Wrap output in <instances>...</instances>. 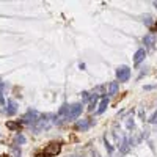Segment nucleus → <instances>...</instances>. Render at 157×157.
Here are the masks:
<instances>
[{
	"instance_id": "obj_9",
	"label": "nucleus",
	"mask_w": 157,
	"mask_h": 157,
	"mask_svg": "<svg viewBox=\"0 0 157 157\" xmlns=\"http://www.w3.org/2000/svg\"><path fill=\"white\" fill-rule=\"evenodd\" d=\"M107 107H109V98H102V101H101V104H99V109H98V115L104 113Z\"/></svg>"
},
{
	"instance_id": "obj_19",
	"label": "nucleus",
	"mask_w": 157,
	"mask_h": 157,
	"mask_svg": "<svg viewBox=\"0 0 157 157\" xmlns=\"http://www.w3.org/2000/svg\"><path fill=\"white\" fill-rule=\"evenodd\" d=\"M154 6H155V8H157V2H154Z\"/></svg>"
},
{
	"instance_id": "obj_6",
	"label": "nucleus",
	"mask_w": 157,
	"mask_h": 157,
	"mask_svg": "<svg viewBox=\"0 0 157 157\" xmlns=\"http://www.w3.org/2000/svg\"><path fill=\"white\" fill-rule=\"evenodd\" d=\"M145 57H146L145 49H138V50L135 52V55H134V64H135V66H138V64L145 60Z\"/></svg>"
},
{
	"instance_id": "obj_12",
	"label": "nucleus",
	"mask_w": 157,
	"mask_h": 157,
	"mask_svg": "<svg viewBox=\"0 0 157 157\" xmlns=\"http://www.w3.org/2000/svg\"><path fill=\"white\" fill-rule=\"evenodd\" d=\"M6 127H8V129H13V130H19V129H21V124H19V123L8 121V123H6Z\"/></svg>"
},
{
	"instance_id": "obj_1",
	"label": "nucleus",
	"mask_w": 157,
	"mask_h": 157,
	"mask_svg": "<svg viewBox=\"0 0 157 157\" xmlns=\"http://www.w3.org/2000/svg\"><path fill=\"white\" fill-rule=\"evenodd\" d=\"M38 120H39V113L36 110H29L22 116V123L24 124H36Z\"/></svg>"
},
{
	"instance_id": "obj_11",
	"label": "nucleus",
	"mask_w": 157,
	"mask_h": 157,
	"mask_svg": "<svg viewBox=\"0 0 157 157\" xmlns=\"http://www.w3.org/2000/svg\"><path fill=\"white\" fill-rule=\"evenodd\" d=\"M116 91H118V82H112L109 86V94L113 96V94H116Z\"/></svg>"
},
{
	"instance_id": "obj_14",
	"label": "nucleus",
	"mask_w": 157,
	"mask_h": 157,
	"mask_svg": "<svg viewBox=\"0 0 157 157\" xmlns=\"http://www.w3.org/2000/svg\"><path fill=\"white\" fill-rule=\"evenodd\" d=\"M14 141H16V143H25V137H24L22 134H17L16 138H14Z\"/></svg>"
},
{
	"instance_id": "obj_15",
	"label": "nucleus",
	"mask_w": 157,
	"mask_h": 157,
	"mask_svg": "<svg viewBox=\"0 0 157 157\" xmlns=\"http://www.w3.org/2000/svg\"><path fill=\"white\" fill-rule=\"evenodd\" d=\"M149 123H152V124H157V110L152 113V116L149 118Z\"/></svg>"
},
{
	"instance_id": "obj_16",
	"label": "nucleus",
	"mask_w": 157,
	"mask_h": 157,
	"mask_svg": "<svg viewBox=\"0 0 157 157\" xmlns=\"http://www.w3.org/2000/svg\"><path fill=\"white\" fill-rule=\"evenodd\" d=\"M2 88H3V83L0 82V94H2Z\"/></svg>"
},
{
	"instance_id": "obj_17",
	"label": "nucleus",
	"mask_w": 157,
	"mask_h": 157,
	"mask_svg": "<svg viewBox=\"0 0 157 157\" xmlns=\"http://www.w3.org/2000/svg\"><path fill=\"white\" fill-rule=\"evenodd\" d=\"M154 29H155V32H157V21H155V25H154Z\"/></svg>"
},
{
	"instance_id": "obj_8",
	"label": "nucleus",
	"mask_w": 157,
	"mask_h": 157,
	"mask_svg": "<svg viewBox=\"0 0 157 157\" xmlns=\"http://www.w3.org/2000/svg\"><path fill=\"white\" fill-rule=\"evenodd\" d=\"M16 110H17V107H16V102L14 101H8V109H6V115H10V116H13L16 113Z\"/></svg>"
},
{
	"instance_id": "obj_18",
	"label": "nucleus",
	"mask_w": 157,
	"mask_h": 157,
	"mask_svg": "<svg viewBox=\"0 0 157 157\" xmlns=\"http://www.w3.org/2000/svg\"><path fill=\"white\" fill-rule=\"evenodd\" d=\"M74 157H85V155H74Z\"/></svg>"
},
{
	"instance_id": "obj_2",
	"label": "nucleus",
	"mask_w": 157,
	"mask_h": 157,
	"mask_svg": "<svg viewBox=\"0 0 157 157\" xmlns=\"http://www.w3.org/2000/svg\"><path fill=\"white\" fill-rule=\"evenodd\" d=\"M80 113H82V104H72V105H69L66 120H75L77 116H80Z\"/></svg>"
},
{
	"instance_id": "obj_5",
	"label": "nucleus",
	"mask_w": 157,
	"mask_h": 157,
	"mask_svg": "<svg viewBox=\"0 0 157 157\" xmlns=\"http://www.w3.org/2000/svg\"><path fill=\"white\" fill-rule=\"evenodd\" d=\"M49 115H44V116H39V120L35 126V130L36 132H39V130H43V129H47L49 127Z\"/></svg>"
},
{
	"instance_id": "obj_4",
	"label": "nucleus",
	"mask_w": 157,
	"mask_h": 157,
	"mask_svg": "<svg viewBox=\"0 0 157 157\" xmlns=\"http://www.w3.org/2000/svg\"><path fill=\"white\" fill-rule=\"evenodd\" d=\"M60 149H61V145L60 143H50V145L44 149V157H52V155H57L58 152H60Z\"/></svg>"
},
{
	"instance_id": "obj_7",
	"label": "nucleus",
	"mask_w": 157,
	"mask_h": 157,
	"mask_svg": "<svg viewBox=\"0 0 157 157\" xmlns=\"http://www.w3.org/2000/svg\"><path fill=\"white\" fill-rule=\"evenodd\" d=\"M143 44H145V47H148V49H152L154 44H155V36L154 35H146L145 38H143Z\"/></svg>"
},
{
	"instance_id": "obj_13",
	"label": "nucleus",
	"mask_w": 157,
	"mask_h": 157,
	"mask_svg": "<svg viewBox=\"0 0 157 157\" xmlns=\"http://www.w3.org/2000/svg\"><path fill=\"white\" fill-rule=\"evenodd\" d=\"M96 101H98V96L94 94V96H93V101H91L90 107H88V110H90V112H93V110H94V107H96Z\"/></svg>"
},
{
	"instance_id": "obj_10",
	"label": "nucleus",
	"mask_w": 157,
	"mask_h": 157,
	"mask_svg": "<svg viewBox=\"0 0 157 157\" xmlns=\"http://www.w3.org/2000/svg\"><path fill=\"white\" fill-rule=\"evenodd\" d=\"M90 124H91V123H90L88 120H83V121H80V123H77L75 127H77V129H80V130H86V129L90 127Z\"/></svg>"
},
{
	"instance_id": "obj_20",
	"label": "nucleus",
	"mask_w": 157,
	"mask_h": 157,
	"mask_svg": "<svg viewBox=\"0 0 157 157\" xmlns=\"http://www.w3.org/2000/svg\"><path fill=\"white\" fill-rule=\"evenodd\" d=\"M2 157H8V155H6V154H3V155H2Z\"/></svg>"
},
{
	"instance_id": "obj_3",
	"label": "nucleus",
	"mask_w": 157,
	"mask_h": 157,
	"mask_svg": "<svg viewBox=\"0 0 157 157\" xmlns=\"http://www.w3.org/2000/svg\"><path fill=\"white\" fill-rule=\"evenodd\" d=\"M116 77L120 82H127L129 77H130V69L129 66H120L116 69Z\"/></svg>"
}]
</instances>
